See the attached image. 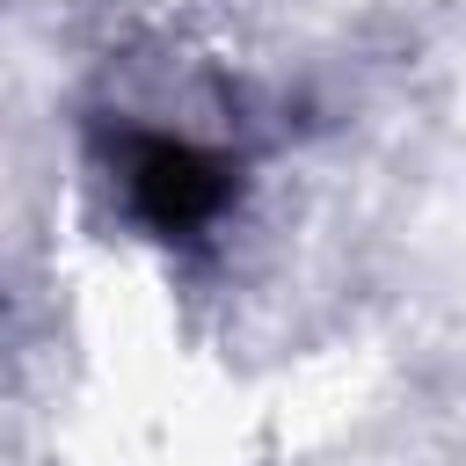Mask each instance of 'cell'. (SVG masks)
Here are the masks:
<instances>
[{"label": "cell", "instance_id": "cell-1", "mask_svg": "<svg viewBox=\"0 0 466 466\" xmlns=\"http://www.w3.org/2000/svg\"><path fill=\"white\" fill-rule=\"evenodd\" d=\"M226 160H211L189 138H138L124 153V197L153 233H197L226 204Z\"/></svg>", "mask_w": 466, "mask_h": 466}]
</instances>
